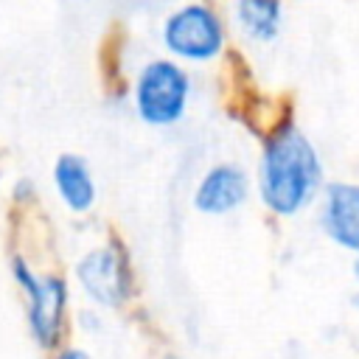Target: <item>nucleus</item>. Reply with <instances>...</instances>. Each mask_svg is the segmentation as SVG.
I'll list each match as a JSON object with an SVG mask.
<instances>
[{"label": "nucleus", "instance_id": "1", "mask_svg": "<svg viewBox=\"0 0 359 359\" xmlns=\"http://www.w3.org/2000/svg\"><path fill=\"white\" fill-rule=\"evenodd\" d=\"M323 185V163L309 137L286 123L275 129L261 151L258 163V194L275 216L300 213Z\"/></svg>", "mask_w": 359, "mask_h": 359}, {"label": "nucleus", "instance_id": "2", "mask_svg": "<svg viewBox=\"0 0 359 359\" xmlns=\"http://www.w3.org/2000/svg\"><path fill=\"white\" fill-rule=\"evenodd\" d=\"M135 112L149 126H174L185 118L191 101V79L171 59H151L140 67L132 87Z\"/></svg>", "mask_w": 359, "mask_h": 359}, {"label": "nucleus", "instance_id": "3", "mask_svg": "<svg viewBox=\"0 0 359 359\" xmlns=\"http://www.w3.org/2000/svg\"><path fill=\"white\" fill-rule=\"evenodd\" d=\"M11 275L25 292L28 331L42 351H53L62 342L67 320V280L62 275H36L25 258H11Z\"/></svg>", "mask_w": 359, "mask_h": 359}, {"label": "nucleus", "instance_id": "4", "mask_svg": "<svg viewBox=\"0 0 359 359\" xmlns=\"http://www.w3.org/2000/svg\"><path fill=\"white\" fill-rule=\"evenodd\" d=\"M224 20L208 3H185L163 22V45L185 62H210L224 50Z\"/></svg>", "mask_w": 359, "mask_h": 359}, {"label": "nucleus", "instance_id": "5", "mask_svg": "<svg viewBox=\"0 0 359 359\" xmlns=\"http://www.w3.org/2000/svg\"><path fill=\"white\" fill-rule=\"evenodd\" d=\"M76 278L90 300L115 309L132 294V269L115 247H95L76 264Z\"/></svg>", "mask_w": 359, "mask_h": 359}, {"label": "nucleus", "instance_id": "6", "mask_svg": "<svg viewBox=\"0 0 359 359\" xmlns=\"http://www.w3.org/2000/svg\"><path fill=\"white\" fill-rule=\"evenodd\" d=\"M250 196V177L236 163L210 165L194 191V208L205 216H227Z\"/></svg>", "mask_w": 359, "mask_h": 359}, {"label": "nucleus", "instance_id": "7", "mask_svg": "<svg viewBox=\"0 0 359 359\" xmlns=\"http://www.w3.org/2000/svg\"><path fill=\"white\" fill-rule=\"evenodd\" d=\"M320 224L334 244L351 252H359V185L356 182H331L323 191Z\"/></svg>", "mask_w": 359, "mask_h": 359}, {"label": "nucleus", "instance_id": "8", "mask_svg": "<svg viewBox=\"0 0 359 359\" xmlns=\"http://www.w3.org/2000/svg\"><path fill=\"white\" fill-rule=\"evenodd\" d=\"M53 185L73 213H84L95 205V180L79 154H62L53 163Z\"/></svg>", "mask_w": 359, "mask_h": 359}, {"label": "nucleus", "instance_id": "9", "mask_svg": "<svg viewBox=\"0 0 359 359\" xmlns=\"http://www.w3.org/2000/svg\"><path fill=\"white\" fill-rule=\"evenodd\" d=\"M283 20L280 0H238L236 3V22L247 39L269 42L278 36Z\"/></svg>", "mask_w": 359, "mask_h": 359}, {"label": "nucleus", "instance_id": "10", "mask_svg": "<svg viewBox=\"0 0 359 359\" xmlns=\"http://www.w3.org/2000/svg\"><path fill=\"white\" fill-rule=\"evenodd\" d=\"M53 359H90V353L81 351V348H62Z\"/></svg>", "mask_w": 359, "mask_h": 359}, {"label": "nucleus", "instance_id": "11", "mask_svg": "<svg viewBox=\"0 0 359 359\" xmlns=\"http://www.w3.org/2000/svg\"><path fill=\"white\" fill-rule=\"evenodd\" d=\"M353 275H356V280H359V258H356V264H353Z\"/></svg>", "mask_w": 359, "mask_h": 359}]
</instances>
